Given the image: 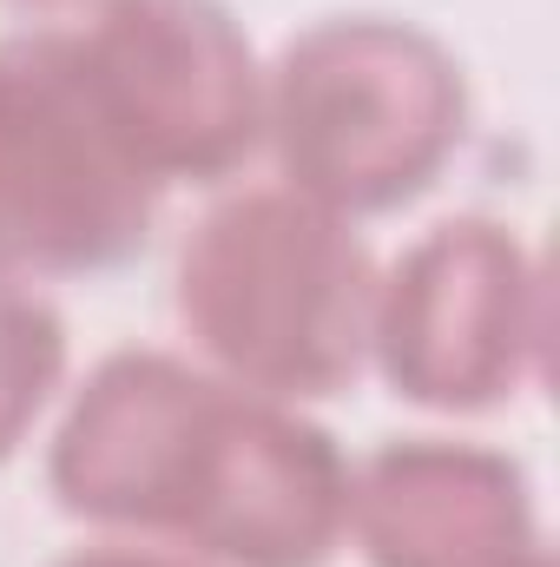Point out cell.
Instances as JSON below:
<instances>
[{
    "instance_id": "9c48e42d",
    "label": "cell",
    "mask_w": 560,
    "mask_h": 567,
    "mask_svg": "<svg viewBox=\"0 0 560 567\" xmlns=\"http://www.w3.org/2000/svg\"><path fill=\"white\" fill-rule=\"evenodd\" d=\"M53 567H198V561H185V555H172V548H152V542H93V548H73L66 561H53Z\"/></svg>"
},
{
    "instance_id": "30bf717a",
    "label": "cell",
    "mask_w": 560,
    "mask_h": 567,
    "mask_svg": "<svg viewBox=\"0 0 560 567\" xmlns=\"http://www.w3.org/2000/svg\"><path fill=\"white\" fill-rule=\"evenodd\" d=\"M7 7H27V13H60V7H86V0H7Z\"/></svg>"
},
{
    "instance_id": "277c9868",
    "label": "cell",
    "mask_w": 560,
    "mask_h": 567,
    "mask_svg": "<svg viewBox=\"0 0 560 567\" xmlns=\"http://www.w3.org/2000/svg\"><path fill=\"white\" fill-rule=\"evenodd\" d=\"M158 198L80 73L73 27L0 40V278H93L139 258Z\"/></svg>"
},
{
    "instance_id": "3957f363",
    "label": "cell",
    "mask_w": 560,
    "mask_h": 567,
    "mask_svg": "<svg viewBox=\"0 0 560 567\" xmlns=\"http://www.w3.org/2000/svg\"><path fill=\"white\" fill-rule=\"evenodd\" d=\"M468 140V73L416 20L336 13L283 40L265 66V152L278 178L336 212L416 205Z\"/></svg>"
},
{
    "instance_id": "8992f818",
    "label": "cell",
    "mask_w": 560,
    "mask_h": 567,
    "mask_svg": "<svg viewBox=\"0 0 560 567\" xmlns=\"http://www.w3.org/2000/svg\"><path fill=\"white\" fill-rule=\"evenodd\" d=\"M73 53L158 192L225 185L265 152V60L225 0H93Z\"/></svg>"
},
{
    "instance_id": "5b68a950",
    "label": "cell",
    "mask_w": 560,
    "mask_h": 567,
    "mask_svg": "<svg viewBox=\"0 0 560 567\" xmlns=\"http://www.w3.org/2000/svg\"><path fill=\"white\" fill-rule=\"evenodd\" d=\"M541 350L548 278L535 245L501 218H442L376 271L370 363L416 410L488 416L541 377Z\"/></svg>"
},
{
    "instance_id": "7a4b0ae2",
    "label": "cell",
    "mask_w": 560,
    "mask_h": 567,
    "mask_svg": "<svg viewBox=\"0 0 560 567\" xmlns=\"http://www.w3.org/2000/svg\"><path fill=\"white\" fill-rule=\"evenodd\" d=\"M172 303L205 370L278 403H317L370 363L376 258L350 218L290 185H245L191 225Z\"/></svg>"
},
{
    "instance_id": "ba28073f",
    "label": "cell",
    "mask_w": 560,
    "mask_h": 567,
    "mask_svg": "<svg viewBox=\"0 0 560 567\" xmlns=\"http://www.w3.org/2000/svg\"><path fill=\"white\" fill-rule=\"evenodd\" d=\"M66 317L27 278H0V462L27 449V435L53 410L66 383Z\"/></svg>"
},
{
    "instance_id": "8fae6325",
    "label": "cell",
    "mask_w": 560,
    "mask_h": 567,
    "mask_svg": "<svg viewBox=\"0 0 560 567\" xmlns=\"http://www.w3.org/2000/svg\"><path fill=\"white\" fill-rule=\"evenodd\" d=\"M515 567H554V548H541V555H528V561H515Z\"/></svg>"
},
{
    "instance_id": "52a82bcc",
    "label": "cell",
    "mask_w": 560,
    "mask_h": 567,
    "mask_svg": "<svg viewBox=\"0 0 560 567\" xmlns=\"http://www.w3.org/2000/svg\"><path fill=\"white\" fill-rule=\"evenodd\" d=\"M343 548L363 567H515L548 548L515 455L455 435H396L350 462Z\"/></svg>"
},
{
    "instance_id": "6da1fadb",
    "label": "cell",
    "mask_w": 560,
    "mask_h": 567,
    "mask_svg": "<svg viewBox=\"0 0 560 567\" xmlns=\"http://www.w3.org/2000/svg\"><path fill=\"white\" fill-rule=\"evenodd\" d=\"M46 488L60 515L198 567H330L350 528L330 429L152 343L100 357L66 396Z\"/></svg>"
}]
</instances>
